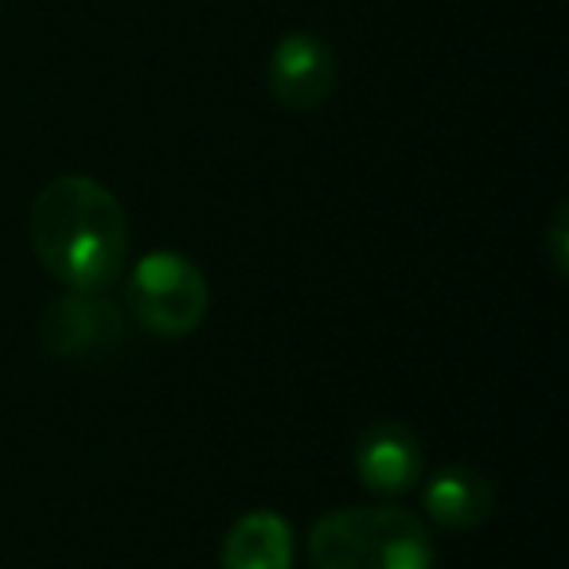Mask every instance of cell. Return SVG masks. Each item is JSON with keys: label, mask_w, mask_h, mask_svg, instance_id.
I'll return each mask as SVG.
<instances>
[{"label": "cell", "mask_w": 569, "mask_h": 569, "mask_svg": "<svg viewBox=\"0 0 569 569\" xmlns=\"http://www.w3.org/2000/svg\"><path fill=\"white\" fill-rule=\"evenodd\" d=\"M121 332H126V317L106 293L67 289L40 317V343L48 348V356L67 363L106 359L121 343Z\"/></svg>", "instance_id": "obj_4"}, {"label": "cell", "mask_w": 569, "mask_h": 569, "mask_svg": "<svg viewBox=\"0 0 569 569\" xmlns=\"http://www.w3.org/2000/svg\"><path fill=\"white\" fill-rule=\"evenodd\" d=\"M356 476L371 496H406L421 480V445L398 421H375L356 441Z\"/></svg>", "instance_id": "obj_6"}, {"label": "cell", "mask_w": 569, "mask_h": 569, "mask_svg": "<svg viewBox=\"0 0 569 569\" xmlns=\"http://www.w3.org/2000/svg\"><path fill=\"white\" fill-rule=\"evenodd\" d=\"M566 238H569V211L566 203L553 211V222H550V261L558 273H566V261H569V250H566Z\"/></svg>", "instance_id": "obj_9"}, {"label": "cell", "mask_w": 569, "mask_h": 569, "mask_svg": "<svg viewBox=\"0 0 569 569\" xmlns=\"http://www.w3.org/2000/svg\"><path fill=\"white\" fill-rule=\"evenodd\" d=\"M340 63L325 36L317 32H289L277 40L269 56V94L281 110L289 113H312L332 98Z\"/></svg>", "instance_id": "obj_5"}, {"label": "cell", "mask_w": 569, "mask_h": 569, "mask_svg": "<svg viewBox=\"0 0 569 569\" xmlns=\"http://www.w3.org/2000/svg\"><path fill=\"white\" fill-rule=\"evenodd\" d=\"M491 507H496V491H491L488 476L476 472V468H465V465L441 468V472L426 483L429 519L449 530L480 527V522H488Z\"/></svg>", "instance_id": "obj_8"}, {"label": "cell", "mask_w": 569, "mask_h": 569, "mask_svg": "<svg viewBox=\"0 0 569 569\" xmlns=\"http://www.w3.org/2000/svg\"><path fill=\"white\" fill-rule=\"evenodd\" d=\"M312 569H433L429 527L406 507H340L309 530Z\"/></svg>", "instance_id": "obj_2"}, {"label": "cell", "mask_w": 569, "mask_h": 569, "mask_svg": "<svg viewBox=\"0 0 569 569\" xmlns=\"http://www.w3.org/2000/svg\"><path fill=\"white\" fill-rule=\"evenodd\" d=\"M126 305L149 336L183 340V336H191L203 325L207 305H211V289H207L203 269L188 253L152 250L129 273Z\"/></svg>", "instance_id": "obj_3"}, {"label": "cell", "mask_w": 569, "mask_h": 569, "mask_svg": "<svg viewBox=\"0 0 569 569\" xmlns=\"http://www.w3.org/2000/svg\"><path fill=\"white\" fill-rule=\"evenodd\" d=\"M222 569H293V527L277 511H246L222 538Z\"/></svg>", "instance_id": "obj_7"}, {"label": "cell", "mask_w": 569, "mask_h": 569, "mask_svg": "<svg viewBox=\"0 0 569 569\" xmlns=\"http://www.w3.org/2000/svg\"><path fill=\"white\" fill-rule=\"evenodd\" d=\"M32 253L63 289L106 293L129 258L121 199L94 176H59L36 196L28 219Z\"/></svg>", "instance_id": "obj_1"}]
</instances>
